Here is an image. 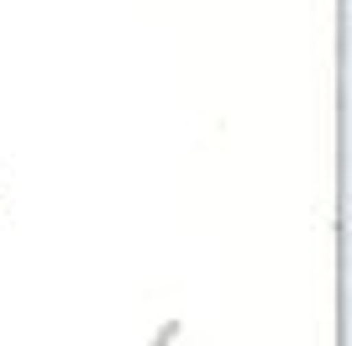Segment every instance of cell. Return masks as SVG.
Wrapping results in <instances>:
<instances>
[{
  "label": "cell",
  "instance_id": "obj_1",
  "mask_svg": "<svg viewBox=\"0 0 352 346\" xmlns=\"http://www.w3.org/2000/svg\"><path fill=\"white\" fill-rule=\"evenodd\" d=\"M179 331H184V320H174V315H168V320L158 325V331H153V341H147V346H174V341H179Z\"/></svg>",
  "mask_w": 352,
  "mask_h": 346
}]
</instances>
